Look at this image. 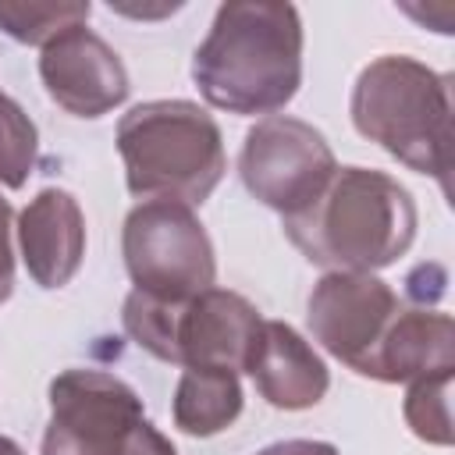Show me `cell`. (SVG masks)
Wrapping results in <instances>:
<instances>
[{
  "mask_svg": "<svg viewBox=\"0 0 455 455\" xmlns=\"http://www.w3.org/2000/svg\"><path fill=\"white\" fill-rule=\"evenodd\" d=\"M245 373L256 380V391L284 412L313 409L331 384V373L313 345L281 320H263Z\"/></svg>",
  "mask_w": 455,
  "mask_h": 455,
  "instance_id": "12",
  "label": "cell"
},
{
  "mask_svg": "<svg viewBox=\"0 0 455 455\" xmlns=\"http://www.w3.org/2000/svg\"><path fill=\"white\" fill-rule=\"evenodd\" d=\"M0 455H25V451H21V444H18V441H11V437H4V434H0Z\"/></svg>",
  "mask_w": 455,
  "mask_h": 455,
  "instance_id": "20",
  "label": "cell"
},
{
  "mask_svg": "<svg viewBox=\"0 0 455 455\" xmlns=\"http://www.w3.org/2000/svg\"><path fill=\"white\" fill-rule=\"evenodd\" d=\"M121 252L135 291L164 302H188L217 277L213 242L185 203L142 199L124 217Z\"/></svg>",
  "mask_w": 455,
  "mask_h": 455,
  "instance_id": "6",
  "label": "cell"
},
{
  "mask_svg": "<svg viewBox=\"0 0 455 455\" xmlns=\"http://www.w3.org/2000/svg\"><path fill=\"white\" fill-rule=\"evenodd\" d=\"M455 370V323L448 313L437 309H405L395 316L377 363H373V380L398 384V380H416L430 373Z\"/></svg>",
  "mask_w": 455,
  "mask_h": 455,
  "instance_id": "13",
  "label": "cell"
},
{
  "mask_svg": "<svg viewBox=\"0 0 455 455\" xmlns=\"http://www.w3.org/2000/svg\"><path fill=\"white\" fill-rule=\"evenodd\" d=\"M18 245L39 288H64L85 256V217L71 192L43 188L18 217Z\"/></svg>",
  "mask_w": 455,
  "mask_h": 455,
  "instance_id": "11",
  "label": "cell"
},
{
  "mask_svg": "<svg viewBox=\"0 0 455 455\" xmlns=\"http://www.w3.org/2000/svg\"><path fill=\"white\" fill-rule=\"evenodd\" d=\"M171 448L121 377L103 370H64L53 377L43 455H160Z\"/></svg>",
  "mask_w": 455,
  "mask_h": 455,
  "instance_id": "5",
  "label": "cell"
},
{
  "mask_svg": "<svg viewBox=\"0 0 455 455\" xmlns=\"http://www.w3.org/2000/svg\"><path fill=\"white\" fill-rule=\"evenodd\" d=\"M14 291V252H11V203L0 196V306Z\"/></svg>",
  "mask_w": 455,
  "mask_h": 455,
  "instance_id": "18",
  "label": "cell"
},
{
  "mask_svg": "<svg viewBox=\"0 0 455 455\" xmlns=\"http://www.w3.org/2000/svg\"><path fill=\"white\" fill-rule=\"evenodd\" d=\"M451 377H455V370L409 380L405 423L427 444H441V448L451 444V398H448L451 395Z\"/></svg>",
  "mask_w": 455,
  "mask_h": 455,
  "instance_id": "16",
  "label": "cell"
},
{
  "mask_svg": "<svg viewBox=\"0 0 455 455\" xmlns=\"http://www.w3.org/2000/svg\"><path fill=\"white\" fill-rule=\"evenodd\" d=\"M174 427L192 437H213L228 430L242 412V384L231 370L188 366L174 387Z\"/></svg>",
  "mask_w": 455,
  "mask_h": 455,
  "instance_id": "14",
  "label": "cell"
},
{
  "mask_svg": "<svg viewBox=\"0 0 455 455\" xmlns=\"http://www.w3.org/2000/svg\"><path fill=\"white\" fill-rule=\"evenodd\" d=\"M291 245L331 274H373L409 252L416 203L384 171L338 167L323 192L299 213L281 217Z\"/></svg>",
  "mask_w": 455,
  "mask_h": 455,
  "instance_id": "2",
  "label": "cell"
},
{
  "mask_svg": "<svg viewBox=\"0 0 455 455\" xmlns=\"http://www.w3.org/2000/svg\"><path fill=\"white\" fill-rule=\"evenodd\" d=\"M117 153L128 192L196 206L228 171L217 121L188 100H149L117 121Z\"/></svg>",
  "mask_w": 455,
  "mask_h": 455,
  "instance_id": "4",
  "label": "cell"
},
{
  "mask_svg": "<svg viewBox=\"0 0 455 455\" xmlns=\"http://www.w3.org/2000/svg\"><path fill=\"white\" fill-rule=\"evenodd\" d=\"M256 455H338V448L331 441H302V437H291V441L267 444Z\"/></svg>",
  "mask_w": 455,
  "mask_h": 455,
  "instance_id": "19",
  "label": "cell"
},
{
  "mask_svg": "<svg viewBox=\"0 0 455 455\" xmlns=\"http://www.w3.org/2000/svg\"><path fill=\"white\" fill-rule=\"evenodd\" d=\"M352 124L409 171L430 174L448 192L451 89L448 78L405 53L370 60L352 85Z\"/></svg>",
  "mask_w": 455,
  "mask_h": 455,
  "instance_id": "3",
  "label": "cell"
},
{
  "mask_svg": "<svg viewBox=\"0 0 455 455\" xmlns=\"http://www.w3.org/2000/svg\"><path fill=\"white\" fill-rule=\"evenodd\" d=\"M160 455H178V451H174V448H171V451H160Z\"/></svg>",
  "mask_w": 455,
  "mask_h": 455,
  "instance_id": "21",
  "label": "cell"
},
{
  "mask_svg": "<svg viewBox=\"0 0 455 455\" xmlns=\"http://www.w3.org/2000/svg\"><path fill=\"white\" fill-rule=\"evenodd\" d=\"M39 78L50 100L75 117H103L128 96L121 57L85 25H71L43 46Z\"/></svg>",
  "mask_w": 455,
  "mask_h": 455,
  "instance_id": "9",
  "label": "cell"
},
{
  "mask_svg": "<svg viewBox=\"0 0 455 455\" xmlns=\"http://www.w3.org/2000/svg\"><path fill=\"white\" fill-rule=\"evenodd\" d=\"M203 100L228 114H274L302 85V21L291 4L228 0L192 57Z\"/></svg>",
  "mask_w": 455,
  "mask_h": 455,
  "instance_id": "1",
  "label": "cell"
},
{
  "mask_svg": "<svg viewBox=\"0 0 455 455\" xmlns=\"http://www.w3.org/2000/svg\"><path fill=\"white\" fill-rule=\"evenodd\" d=\"M89 11L82 0H0V32L25 46H46L64 28L85 25Z\"/></svg>",
  "mask_w": 455,
  "mask_h": 455,
  "instance_id": "15",
  "label": "cell"
},
{
  "mask_svg": "<svg viewBox=\"0 0 455 455\" xmlns=\"http://www.w3.org/2000/svg\"><path fill=\"white\" fill-rule=\"evenodd\" d=\"M39 156V132L32 117L0 92V185L21 188Z\"/></svg>",
  "mask_w": 455,
  "mask_h": 455,
  "instance_id": "17",
  "label": "cell"
},
{
  "mask_svg": "<svg viewBox=\"0 0 455 455\" xmlns=\"http://www.w3.org/2000/svg\"><path fill=\"white\" fill-rule=\"evenodd\" d=\"M263 316L259 309L224 288H206L196 299L181 302L174 313V341L171 363L174 366H199V370H245L256 348Z\"/></svg>",
  "mask_w": 455,
  "mask_h": 455,
  "instance_id": "10",
  "label": "cell"
},
{
  "mask_svg": "<svg viewBox=\"0 0 455 455\" xmlns=\"http://www.w3.org/2000/svg\"><path fill=\"white\" fill-rule=\"evenodd\" d=\"M398 313V295L377 274H323L306 302L313 338L363 377L373 373L377 352Z\"/></svg>",
  "mask_w": 455,
  "mask_h": 455,
  "instance_id": "8",
  "label": "cell"
},
{
  "mask_svg": "<svg viewBox=\"0 0 455 455\" xmlns=\"http://www.w3.org/2000/svg\"><path fill=\"white\" fill-rule=\"evenodd\" d=\"M338 171L327 139L299 117H263L249 128L238 174L242 185L281 217L306 210Z\"/></svg>",
  "mask_w": 455,
  "mask_h": 455,
  "instance_id": "7",
  "label": "cell"
}]
</instances>
